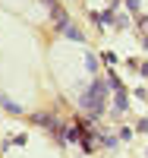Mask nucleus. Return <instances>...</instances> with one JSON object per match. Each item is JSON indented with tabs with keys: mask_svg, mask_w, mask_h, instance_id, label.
<instances>
[{
	"mask_svg": "<svg viewBox=\"0 0 148 158\" xmlns=\"http://www.w3.org/2000/svg\"><path fill=\"white\" fill-rule=\"evenodd\" d=\"M104 95H107V89H104V82H95V85L88 89V95H85L82 101H85V108H88L91 114H98V111L104 108Z\"/></svg>",
	"mask_w": 148,
	"mask_h": 158,
	"instance_id": "f257e3e1",
	"label": "nucleus"
},
{
	"mask_svg": "<svg viewBox=\"0 0 148 158\" xmlns=\"http://www.w3.org/2000/svg\"><path fill=\"white\" fill-rule=\"evenodd\" d=\"M60 29H63L66 35H70V38H73V41H82V32H79V29H73V25H70V22H66V25H60Z\"/></svg>",
	"mask_w": 148,
	"mask_h": 158,
	"instance_id": "f03ea898",
	"label": "nucleus"
},
{
	"mask_svg": "<svg viewBox=\"0 0 148 158\" xmlns=\"http://www.w3.org/2000/svg\"><path fill=\"white\" fill-rule=\"evenodd\" d=\"M0 104H3L6 111H13V114H19V104H13V101H10L6 95H0Z\"/></svg>",
	"mask_w": 148,
	"mask_h": 158,
	"instance_id": "7ed1b4c3",
	"label": "nucleus"
}]
</instances>
